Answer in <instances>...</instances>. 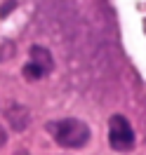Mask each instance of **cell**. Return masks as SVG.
<instances>
[{
	"label": "cell",
	"mask_w": 146,
	"mask_h": 155,
	"mask_svg": "<svg viewBox=\"0 0 146 155\" xmlns=\"http://www.w3.org/2000/svg\"><path fill=\"white\" fill-rule=\"evenodd\" d=\"M7 122L12 125V129H17V132H21V129H26L31 122V115L29 110L24 106H19V104H12L10 108H7Z\"/></svg>",
	"instance_id": "4"
},
{
	"label": "cell",
	"mask_w": 146,
	"mask_h": 155,
	"mask_svg": "<svg viewBox=\"0 0 146 155\" xmlns=\"http://www.w3.org/2000/svg\"><path fill=\"white\" fill-rule=\"evenodd\" d=\"M108 143L118 153H127L134 148V129L127 122V117L120 113L111 115L108 120Z\"/></svg>",
	"instance_id": "2"
},
{
	"label": "cell",
	"mask_w": 146,
	"mask_h": 155,
	"mask_svg": "<svg viewBox=\"0 0 146 155\" xmlns=\"http://www.w3.org/2000/svg\"><path fill=\"white\" fill-rule=\"evenodd\" d=\"M5 143H7V132H5L2 127H0V148H2Z\"/></svg>",
	"instance_id": "5"
},
{
	"label": "cell",
	"mask_w": 146,
	"mask_h": 155,
	"mask_svg": "<svg viewBox=\"0 0 146 155\" xmlns=\"http://www.w3.org/2000/svg\"><path fill=\"white\" fill-rule=\"evenodd\" d=\"M47 132L61 148H83L90 141V127L78 117H64L57 122H49Z\"/></svg>",
	"instance_id": "1"
},
{
	"label": "cell",
	"mask_w": 146,
	"mask_h": 155,
	"mask_svg": "<svg viewBox=\"0 0 146 155\" xmlns=\"http://www.w3.org/2000/svg\"><path fill=\"white\" fill-rule=\"evenodd\" d=\"M52 68H54V61H52V54H49V49L40 47V45H33L31 47V61L24 66V78L26 80H40V78H45L47 73H52Z\"/></svg>",
	"instance_id": "3"
}]
</instances>
